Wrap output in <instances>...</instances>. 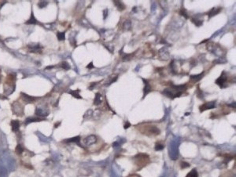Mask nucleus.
<instances>
[{"label":"nucleus","mask_w":236,"mask_h":177,"mask_svg":"<svg viewBox=\"0 0 236 177\" xmlns=\"http://www.w3.org/2000/svg\"><path fill=\"white\" fill-rule=\"evenodd\" d=\"M135 164L140 166V168H142L146 165V164L149 161V159L148 155L144 154H139L135 157Z\"/></svg>","instance_id":"f257e3e1"},{"label":"nucleus","mask_w":236,"mask_h":177,"mask_svg":"<svg viewBox=\"0 0 236 177\" xmlns=\"http://www.w3.org/2000/svg\"><path fill=\"white\" fill-rule=\"evenodd\" d=\"M144 130H140L142 134H146L147 136H157L160 134V130L156 126H144L142 127Z\"/></svg>","instance_id":"f03ea898"},{"label":"nucleus","mask_w":236,"mask_h":177,"mask_svg":"<svg viewBox=\"0 0 236 177\" xmlns=\"http://www.w3.org/2000/svg\"><path fill=\"white\" fill-rule=\"evenodd\" d=\"M216 107V103L215 102H209V103H205L203 105L200 106L199 110L201 112H203L206 110H209V109H212Z\"/></svg>","instance_id":"7ed1b4c3"},{"label":"nucleus","mask_w":236,"mask_h":177,"mask_svg":"<svg viewBox=\"0 0 236 177\" xmlns=\"http://www.w3.org/2000/svg\"><path fill=\"white\" fill-rule=\"evenodd\" d=\"M96 141H97L96 136L91 135V136H88V137H86L83 139V143L86 146H91L92 144H94L95 143H96Z\"/></svg>","instance_id":"20e7f679"},{"label":"nucleus","mask_w":236,"mask_h":177,"mask_svg":"<svg viewBox=\"0 0 236 177\" xmlns=\"http://www.w3.org/2000/svg\"><path fill=\"white\" fill-rule=\"evenodd\" d=\"M224 72L222 73V75H220V77H219L218 79L216 80V84L218 85V86H220L221 88H224V85L225 84L226 80H227V76H224Z\"/></svg>","instance_id":"39448f33"},{"label":"nucleus","mask_w":236,"mask_h":177,"mask_svg":"<svg viewBox=\"0 0 236 177\" xmlns=\"http://www.w3.org/2000/svg\"><path fill=\"white\" fill-rule=\"evenodd\" d=\"M21 96H22L23 100H24L25 102L28 103H33L35 100H36V98H35V97L30 96H28V95H27V94H25V93H21Z\"/></svg>","instance_id":"423d86ee"},{"label":"nucleus","mask_w":236,"mask_h":177,"mask_svg":"<svg viewBox=\"0 0 236 177\" xmlns=\"http://www.w3.org/2000/svg\"><path fill=\"white\" fill-rule=\"evenodd\" d=\"M10 125H11V128H12V131L13 132H17L19 130V128H20V122L17 120H12L11 122H10Z\"/></svg>","instance_id":"0eeeda50"},{"label":"nucleus","mask_w":236,"mask_h":177,"mask_svg":"<svg viewBox=\"0 0 236 177\" xmlns=\"http://www.w3.org/2000/svg\"><path fill=\"white\" fill-rule=\"evenodd\" d=\"M143 80V82H144V85H145V86H144V89H143V92H144V93H143V96H144V97L149 93V92L151 91V85H149V83L148 82V81L147 80H146V79H142Z\"/></svg>","instance_id":"6e6552de"},{"label":"nucleus","mask_w":236,"mask_h":177,"mask_svg":"<svg viewBox=\"0 0 236 177\" xmlns=\"http://www.w3.org/2000/svg\"><path fill=\"white\" fill-rule=\"evenodd\" d=\"M220 11H221V8H220V7H218V8H212V9L208 13V16H209V18H211L212 17H213V16L217 15V14H218Z\"/></svg>","instance_id":"1a4fd4ad"},{"label":"nucleus","mask_w":236,"mask_h":177,"mask_svg":"<svg viewBox=\"0 0 236 177\" xmlns=\"http://www.w3.org/2000/svg\"><path fill=\"white\" fill-rule=\"evenodd\" d=\"M44 118H28L26 120H25V124H28V123H31V122H41V121H44Z\"/></svg>","instance_id":"9d476101"},{"label":"nucleus","mask_w":236,"mask_h":177,"mask_svg":"<svg viewBox=\"0 0 236 177\" xmlns=\"http://www.w3.org/2000/svg\"><path fill=\"white\" fill-rule=\"evenodd\" d=\"M113 3H114V4H115V6L117 7V10H118L122 11V10H124L125 9L124 4L122 2H121V1H113Z\"/></svg>","instance_id":"9b49d317"},{"label":"nucleus","mask_w":236,"mask_h":177,"mask_svg":"<svg viewBox=\"0 0 236 177\" xmlns=\"http://www.w3.org/2000/svg\"><path fill=\"white\" fill-rule=\"evenodd\" d=\"M80 141V136H76V137L71 138V139H68L64 141V142H66V143H76V144H79Z\"/></svg>","instance_id":"f8f14e48"},{"label":"nucleus","mask_w":236,"mask_h":177,"mask_svg":"<svg viewBox=\"0 0 236 177\" xmlns=\"http://www.w3.org/2000/svg\"><path fill=\"white\" fill-rule=\"evenodd\" d=\"M163 50H164V52H162L161 51V49L159 51V53H163V55H160V56L161 57V59L162 60H167L168 58H169V55H168V51L167 50H164V49L163 48Z\"/></svg>","instance_id":"ddd939ff"},{"label":"nucleus","mask_w":236,"mask_h":177,"mask_svg":"<svg viewBox=\"0 0 236 177\" xmlns=\"http://www.w3.org/2000/svg\"><path fill=\"white\" fill-rule=\"evenodd\" d=\"M101 103H102V95L98 93L95 95V100H94V104L95 105H99Z\"/></svg>","instance_id":"4468645a"},{"label":"nucleus","mask_w":236,"mask_h":177,"mask_svg":"<svg viewBox=\"0 0 236 177\" xmlns=\"http://www.w3.org/2000/svg\"><path fill=\"white\" fill-rule=\"evenodd\" d=\"M36 23H37V20H36V19H35L33 13H32L31 17L29 18V20H28V21H26V24H35Z\"/></svg>","instance_id":"2eb2a0df"},{"label":"nucleus","mask_w":236,"mask_h":177,"mask_svg":"<svg viewBox=\"0 0 236 177\" xmlns=\"http://www.w3.org/2000/svg\"><path fill=\"white\" fill-rule=\"evenodd\" d=\"M79 93H80V90H79V89H77V90H71V91L69 92V93H70L73 97H75L76 99H81L82 97L80 96Z\"/></svg>","instance_id":"dca6fc26"},{"label":"nucleus","mask_w":236,"mask_h":177,"mask_svg":"<svg viewBox=\"0 0 236 177\" xmlns=\"http://www.w3.org/2000/svg\"><path fill=\"white\" fill-rule=\"evenodd\" d=\"M186 177H198V173L195 168L192 169V170L187 175Z\"/></svg>","instance_id":"f3484780"},{"label":"nucleus","mask_w":236,"mask_h":177,"mask_svg":"<svg viewBox=\"0 0 236 177\" xmlns=\"http://www.w3.org/2000/svg\"><path fill=\"white\" fill-rule=\"evenodd\" d=\"M35 115H37L39 116H47L48 113H45L44 110L37 108L36 110H35Z\"/></svg>","instance_id":"a211bd4d"},{"label":"nucleus","mask_w":236,"mask_h":177,"mask_svg":"<svg viewBox=\"0 0 236 177\" xmlns=\"http://www.w3.org/2000/svg\"><path fill=\"white\" fill-rule=\"evenodd\" d=\"M203 74H204V72H202V74H199V75H191L190 76V79L197 82V81H198V80H200L202 79Z\"/></svg>","instance_id":"6ab92c4d"},{"label":"nucleus","mask_w":236,"mask_h":177,"mask_svg":"<svg viewBox=\"0 0 236 177\" xmlns=\"http://www.w3.org/2000/svg\"><path fill=\"white\" fill-rule=\"evenodd\" d=\"M191 21L193 23H194L196 26L198 27H200L201 25H202L203 24V21L201 20H198V19H196V18H191Z\"/></svg>","instance_id":"aec40b11"},{"label":"nucleus","mask_w":236,"mask_h":177,"mask_svg":"<svg viewBox=\"0 0 236 177\" xmlns=\"http://www.w3.org/2000/svg\"><path fill=\"white\" fill-rule=\"evenodd\" d=\"M15 151L17 154H21L22 152L24 151V148L22 147L20 144H17V147H16V149H15Z\"/></svg>","instance_id":"412c9836"},{"label":"nucleus","mask_w":236,"mask_h":177,"mask_svg":"<svg viewBox=\"0 0 236 177\" xmlns=\"http://www.w3.org/2000/svg\"><path fill=\"white\" fill-rule=\"evenodd\" d=\"M57 36H58V40L59 41H62V40H64L65 39V33L64 32H58V34H57Z\"/></svg>","instance_id":"4be33fe9"},{"label":"nucleus","mask_w":236,"mask_h":177,"mask_svg":"<svg viewBox=\"0 0 236 177\" xmlns=\"http://www.w3.org/2000/svg\"><path fill=\"white\" fill-rule=\"evenodd\" d=\"M124 27L125 30H129L131 28V22L129 20H126L124 24Z\"/></svg>","instance_id":"5701e85b"},{"label":"nucleus","mask_w":236,"mask_h":177,"mask_svg":"<svg viewBox=\"0 0 236 177\" xmlns=\"http://www.w3.org/2000/svg\"><path fill=\"white\" fill-rule=\"evenodd\" d=\"M61 67H62L63 69H65V70H66L70 69V65L69 64V63H68L66 61H64V62L61 63Z\"/></svg>","instance_id":"b1692460"},{"label":"nucleus","mask_w":236,"mask_h":177,"mask_svg":"<svg viewBox=\"0 0 236 177\" xmlns=\"http://www.w3.org/2000/svg\"><path fill=\"white\" fill-rule=\"evenodd\" d=\"M164 146L161 144H156V146H155V150L156 151H161L164 149Z\"/></svg>","instance_id":"393cba45"},{"label":"nucleus","mask_w":236,"mask_h":177,"mask_svg":"<svg viewBox=\"0 0 236 177\" xmlns=\"http://www.w3.org/2000/svg\"><path fill=\"white\" fill-rule=\"evenodd\" d=\"M180 15L181 16H183L186 19H188V15H187V11H186L184 9H183V10H180Z\"/></svg>","instance_id":"a878e982"},{"label":"nucleus","mask_w":236,"mask_h":177,"mask_svg":"<svg viewBox=\"0 0 236 177\" xmlns=\"http://www.w3.org/2000/svg\"><path fill=\"white\" fill-rule=\"evenodd\" d=\"M190 166V165L189 163H187V162H185V161L181 162V168H188Z\"/></svg>","instance_id":"bb28decb"},{"label":"nucleus","mask_w":236,"mask_h":177,"mask_svg":"<svg viewBox=\"0 0 236 177\" xmlns=\"http://www.w3.org/2000/svg\"><path fill=\"white\" fill-rule=\"evenodd\" d=\"M47 2H44V1H42V2H40V3L38 4V6L40 7V8H44V6H47Z\"/></svg>","instance_id":"cd10ccee"},{"label":"nucleus","mask_w":236,"mask_h":177,"mask_svg":"<svg viewBox=\"0 0 236 177\" xmlns=\"http://www.w3.org/2000/svg\"><path fill=\"white\" fill-rule=\"evenodd\" d=\"M103 13H104V17H103V19L105 20V19L106 18V15H107V13H108V10H105L103 11Z\"/></svg>","instance_id":"c85d7f7f"},{"label":"nucleus","mask_w":236,"mask_h":177,"mask_svg":"<svg viewBox=\"0 0 236 177\" xmlns=\"http://www.w3.org/2000/svg\"><path fill=\"white\" fill-rule=\"evenodd\" d=\"M93 67H94V66H93V62H91V63H89V64L87 66V68L90 69V68H92Z\"/></svg>","instance_id":"c756f323"},{"label":"nucleus","mask_w":236,"mask_h":177,"mask_svg":"<svg viewBox=\"0 0 236 177\" xmlns=\"http://www.w3.org/2000/svg\"><path fill=\"white\" fill-rule=\"evenodd\" d=\"M130 126H131V124H130L129 122H127V124H125V125H124V129H127V128H129Z\"/></svg>","instance_id":"7c9ffc66"},{"label":"nucleus","mask_w":236,"mask_h":177,"mask_svg":"<svg viewBox=\"0 0 236 177\" xmlns=\"http://www.w3.org/2000/svg\"><path fill=\"white\" fill-rule=\"evenodd\" d=\"M54 67V66H48L46 67V70H48V69H52Z\"/></svg>","instance_id":"2f4dec72"},{"label":"nucleus","mask_w":236,"mask_h":177,"mask_svg":"<svg viewBox=\"0 0 236 177\" xmlns=\"http://www.w3.org/2000/svg\"><path fill=\"white\" fill-rule=\"evenodd\" d=\"M59 125H60V122H59V123H58V124H55L54 127H55V128H58V126Z\"/></svg>","instance_id":"473e14b6"},{"label":"nucleus","mask_w":236,"mask_h":177,"mask_svg":"<svg viewBox=\"0 0 236 177\" xmlns=\"http://www.w3.org/2000/svg\"><path fill=\"white\" fill-rule=\"evenodd\" d=\"M137 177H140V176H137Z\"/></svg>","instance_id":"72a5a7b5"}]
</instances>
